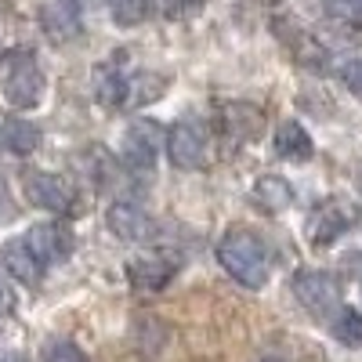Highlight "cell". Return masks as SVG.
<instances>
[{
  "label": "cell",
  "instance_id": "cell-6",
  "mask_svg": "<svg viewBox=\"0 0 362 362\" xmlns=\"http://www.w3.org/2000/svg\"><path fill=\"white\" fill-rule=\"evenodd\" d=\"M4 98H8L15 109H33V105H40V98H44V73H40V66H37L29 54H18L15 62H11L8 80H4Z\"/></svg>",
  "mask_w": 362,
  "mask_h": 362
},
{
  "label": "cell",
  "instance_id": "cell-22",
  "mask_svg": "<svg viewBox=\"0 0 362 362\" xmlns=\"http://www.w3.org/2000/svg\"><path fill=\"white\" fill-rule=\"evenodd\" d=\"M206 4V0H156V11L163 15V18H192L199 8Z\"/></svg>",
  "mask_w": 362,
  "mask_h": 362
},
{
  "label": "cell",
  "instance_id": "cell-26",
  "mask_svg": "<svg viewBox=\"0 0 362 362\" xmlns=\"http://www.w3.org/2000/svg\"><path fill=\"white\" fill-rule=\"evenodd\" d=\"M66 4H76L80 8V4H87V0H66Z\"/></svg>",
  "mask_w": 362,
  "mask_h": 362
},
{
  "label": "cell",
  "instance_id": "cell-20",
  "mask_svg": "<svg viewBox=\"0 0 362 362\" xmlns=\"http://www.w3.org/2000/svg\"><path fill=\"white\" fill-rule=\"evenodd\" d=\"M109 11L116 25H138L148 11V0H109Z\"/></svg>",
  "mask_w": 362,
  "mask_h": 362
},
{
  "label": "cell",
  "instance_id": "cell-1",
  "mask_svg": "<svg viewBox=\"0 0 362 362\" xmlns=\"http://www.w3.org/2000/svg\"><path fill=\"white\" fill-rule=\"evenodd\" d=\"M218 261L235 283H243L250 290H261L272 276V250L250 228H232L218 247Z\"/></svg>",
  "mask_w": 362,
  "mask_h": 362
},
{
  "label": "cell",
  "instance_id": "cell-7",
  "mask_svg": "<svg viewBox=\"0 0 362 362\" xmlns=\"http://www.w3.org/2000/svg\"><path fill=\"white\" fill-rule=\"evenodd\" d=\"M163 148V127L156 119H134V124L124 131V160L138 170L156 167Z\"/></svg>",
  "mask_w": 362,
  "mask_h": 362
},
{
  "label": "cell",
  "instance_id": "cell-16",
  "mask_svg": "<svg viewBox=\"0 0 362 362\" xmlns=\"http://www.w3.org/2000/svg\"><path fill=\"white\" fill-rule=\"evenodd\" d=\"M167 87H170V80L160 76V73H134V76H127V102L124 105H148V102H156Z\"/></svg>",
  "mask_w": 362,
  "mask_h": 362
},
{
  "label": "cell",
  "instance_id": "cell-15",
  "mask_svg": "<svg viewBox=\"0 0 362 362\" xmlns=\"http://www.w3.org/2000/svg\"><path fill=\"white\" fill-rule=\"evenodd\" d=\"M276 153H279L283 160H293V163L308 160V156H312V138H308V131L300 127V124H293V119L279 124V131H276Z\"/></svg>",
  "mask_w": 362,
  "mask_h": 362
},
{
  "label": "cell",
  "instance_id": "cell-19",
  "mask_svg": "<svg viewBox=\"0 0 362 362\" xmlns=\"http://www.w3.org/2000/svg\"><path fill=\"white\" fill-rule=\"evenodd\" d=\"M334 334H337L341 344H348V348H362V312L344 308V312L334 319Z\"/></svg>",
  "mask_w": 362,
  "mask_h": 362
},
{
  "label": "cell",
  "instance_id": "cell-17",
  "mask_svg": "<svg viewBox=\"0 0 362 362\" xmlns=\"http://www.w3.org/2000/svg\"><path fill=\"white\" fill-rule=\"evenodd\" d=\"M95 90H98V102L109 109H119L127 102V76L116 73L112 66H98L95 73Z\"/></svg>",
  "mask_w": 362,
  "mask_h": 362
},
{
  "label": "cell",
  "instance_id": "cell-4",
  "mask_svg": "<svg viewBox=\"0 0 362 362\" xmlns=\"http://www.w3.org/2000/svg\"><path fill=\"white\" fill-rule=\"evenodd\" d=\"M22 189L25 199L47 210V214H69L76 206V192L62 174H47V170H25L22 174Z\"/></svg>",
  "mask_w": 362,
  "mask_h": 362
},
{
  "label": "cell",
  "instance_id": "cell-2",
  "mask_svg": "<svg viewBox=\"0 0 362 362\" xmlns=\"http://www.w3.org/2000/svg\"><path fill=\"white\" fill-rule=\"evenodd\" d=\"M167 153L170 163L181 170H199L210 160V134L199 119H181L167 131Z\"/></svg>",
  "mask_w": 362,
  "mask_h": 362
},
{
  "label": "cell",
  "instance_id": "cell-21",
  "mask_svg": "<svg viewBox=\"0 0 362 362\" xmlns=\"http://www.w3.org/2000/svg\"><path fill=\"white\" fill-rule=\"evenodd\" d=\"M44 362H87V355H83L73 341L58 337V341H51V344L44 348Z\"/></svg>",
  "mask_w": 362,
  "mask_h": 362
},
{
  "label": "cell",
  "instance_id": "cell-8",
  "mask_svg": "<svg viewBox=\"0 0 362 362\" xmlns=\"http://www.w3.org/2000/svg\"><path fill=\"white\" fill-rule=\"evenodd\" d=\"M22 243L37 254V261L44 268H51V264H62L73 254V232L66 225H58V221H40V225H33L25 232Z\"/></svg>",
  "mask_w": 362,
  "mask_h": 362
},
{
  "label": "cell",
  "instance_id": "cell-14",
  "mask_svg": "<svg viewBox=\"0 0 362 362\" xmlns=\"http://www.w3.org/2000/svg\"><path fill=\"white\" fill-rule=\"evenodd\" d=\"M174 272H177V261L174 257H141V261H134L127 268V276L141 290H163L174 279Z\"/></svg>",
  "mask_w": 362,
  "mask_h": 362
},
{
  "label": "cell",
  "instance_id": "cell-18",
  "mask_svg": "<svg viewBox=\"0 0 362 362\" xmlns=\"http://www.w3.org/2000/svg\"><path fill=\"white\" fill-rule=\"evenodd\" d=\"M44 25H47V33L54 40H69L80 33V22L73 15V4H58V8H47L44 11Z\"/></svg>",
  "mask_w": 362,
  "mask_h": 362
},
{
  "label": "cell",
  "instance_id": "cell-23",
  "mask_svg": "<svg viewBox=\"0 0 362 362\" xmlns=\"http://www.w3.org/2000/svg\"><path fill=\"white\" fill-rule=\"evenodd\" d=\"M329 11L348 25H362V0H329Z\"/></svg>",
  "mask_w": 362,
  "mask_h": 362
},
{
  "label": "cell",
  "instance_id": "cell-9",
  "mask_svg": "<svg viewBox=\"0 0 362 362\" xmlns=\"http://www.w3.org/2000/svg\"><path fill=\"white\" fill-rule=\"evenodd\" d=\"M218 131L228 141H257L264 131V116L247 102H225L218 109Z\"/></svg>",
  "mask_w": 362,
  "mask_h": 362
},
{
  "label": "cell",
  "instance_id": "cell-10",
  "mask_svg": "<svg viewBox=\"0 0 362 362\" xmlns=\"http://www.w3.org/2000/svg\"><path fill=\"white\" fill-rule=\"evenodd\" d=\"M105 221H109V228L119 239H124V243H145V239L156 235V221L148 218L141 206H134V203H112Z\"/></svg>",
  "mask_w": 362,
  "mask_h": 362
},
{
  "label": "cell",
  "instance_id": "cell-13",
  "mask_svg": "<svg viewBox=\"0 0 362 362\" xmlns=\"http://www.w3.org/2000/svg\"><path fill=\"white\" fill-rule=\"evenodd\" d=\"M0 145L15 156H29L40 145V127L18 116H0Z\"/></svg>",
  "mask_w": 362,
  "mask_h": 362
},
{
  "label": "cell",
  "instance_id": "cell-11",
  "mask_svg": "<svg viewBox=\"0 0 362 362\" xmlns=\"http://www.w3.org/2000/svg\"><path fill=\"white\" fill-rule=\"evenodd\" d=\"M250 196H254L257 210H264V214H279V210H286L293 203V185L286 177H279V174H261L254 181Z\"/></svg>",
  "mask_w": 362,
  "mask_h": 362
},
{
  "label": "cell",
  "instance_id": "cell-12",
  "mask_svg": "<svg viewBox=\"0 0 362 362\" xmlns=\"http://www.w3.org/2000/svg\"><path fill=\"white\" fill-rule=\"evenodd\" d=\"M0 261H4V268L11 272V279H18L22 286H37L44 279V264L37 261V254L25 243H8L4 250H0Z\"/></svg>",
  "mask_w": 362,
  "mask_h": 362
},
{
  "label": "cell",
  "instance_id": "cell-25",
  "mask_svg": "<svg viewBox=\"0 0 362 362\" xmlns=\"http://www.w3.org/2000/svg\"><path fill=\"white\" fill-rule=\"evenodd\" d=\"M11 305H15L11 290H8V286H0V315H4V312H11Z\"/></svg>",
  "mask_w": 362,
  "mask_h": 362
},
{
  "label": "cell",
  "instance_id": "cell-3",
  "mask_svg": "<svg viewBox=\"0 0 362 362\" xmlns=\"http://www.w3.org/2000/svg\"><path fill=\"white\" fill-rule=\"evenodd\" d=\"M293 297L300 300V308L312 319H329L341 308V286H337L334 276H326V272H308V268L297 272Z\"/></svg>",
  "mask_w": 362,
  "mask_h": 362
},
{
  "label": "cell",
  "instance_id": "cell-5",
  "mask_svg": "<svg viewBox=\"0 0 362 362\" xmlns=\"http://www.w3.org/2000/svg\"><path fill=\"white\" fill-rule=\"evenodd\" d=\"M358 221V206L348 203V199H326L315 206V214L308 218L305 225V235L312 239L315 247H326V243H337L344 232H351Z\"/></svg>",
  "mask_w": 362,
  "mask_h": 362
},
{
  "label": "cell",
  "instance_id": "cell-24",
  "mask_svg": "<svg viewBox=\"0 0 362 362\" xmlns=\"http://www.w3.org/2000/svg\"><path fill=\"white\" fill-rule=\"evenodd\" d=\"M341 80H344V87L351 90L355 98H362V58H351V62H344Z\"/></svg>",
  "mask_w": 362,
  "mask_h": 362
}]
</instances>
